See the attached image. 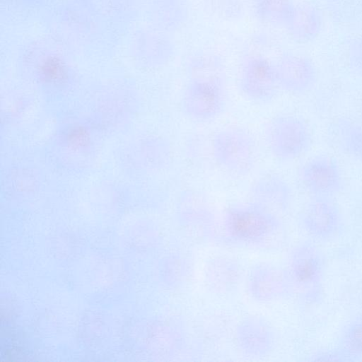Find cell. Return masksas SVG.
<instances>
[{
	"label": "cell",
	"instance_id": "2e32d148",
	"mask_svg": "<svg viewBox=\"0 0 362 362\" xmlns=\"http://www.w3.org/2000/svg\"><path fill=\"white\" fill-rule=\"evenodd\" d=\"M311 361H337V362H349V358L338 348L332 349H321L315 351L310 356Z\"/></svg>",
	"mask_w": 362,
	"mask_h": 362
},
{
	"label": "cell",
	"instance_id": "3957f363",
	"mask_svg": "<svg viewBox=\"0 0 362 362\" xmlns=\"http://www.w3.org/2000/svg\"><path fill=\"white\" fill-rule=\"evenodd\" d=\"M264 136L272 155L284 162L298 159L307 153L312 145L309 126L303 119L296 115L274 117L266 125Z\"/></svg>",
	"mask_w": 362,
	"mask_h": 362
},
{
	"label": "cell",
	"instance_id": "9a60e30c",
	"mask_svg": "<svg viewBox=\"0 0 362 362\" xmlns=\"http://www.w3.org/2000/svg\"><path fill=\"white\" fill-rule=\"evenodd\" d=\"M347 59L351 69L362 76V35L350 42L347 49Z\"/></svg>",
	"mask_w": 362,
	"mask_h": 362
},
{
	"label": "cell",
	"instance_id": "ac0fdd59",
	"mask_svg": "<svg viewBox=\"0 0 362 362\" xmlns=\"http://www.w3.org/2000/svg\"><path fill=\"white\" fill-rule=\"evenodd\" d=\"M361 119H362V103L361 105Z\"/></svg>",
	"mask_w": 362,
	"mask_h": 362
},
{
	"label": "cell",
	"instance_id": "7a4b0ae2",
	"mask_svg": "<svg viewBox=\"0 0 362 362\" xmlns=\"http://www.w3.org/2000/svg\"><path fill=\"white\" fill-rule=\"evenodd\" d=\"M325 272V256L315 242H304L295 249L290 275L307 304L315 305L323 299Z\"/></svg>",
	"mask_w": 362,
	"mask_h": 362
},
{
	"label": "cell",
	"instance_id": "e0dca14e",
	"mask_svg": "<svg viewBox=\"0 0 362 362\" xmlns=\"http://www.w3.org/2000/svg\"><path fill=\"white\" fill-rule=\"evenodd\" d=\"M47 71L52 77L58 76L60 74V66L56 64H51L47 66Z\"/></svg>",
	"mask_w": 362,
	"mask_h": 362
},
{
	"label": "cell",
	"instance_id": "ba28073f",
	"mask_svg": "<svg viewBox=\"0 0 362 362\" xmlns=\"http://www.w3.org/2000/svg\"><path fill=\"white\" fill-rule=\"evenodd\" d=\"M281 90L303 95L315 86L317 72L315 64L308 57L296 54H286L275 65Z\"/></svg>",
	"mask_w": 362,
	"mask_h": 362
},
{
	"label": "cell",
	"instance_id": "30bf717a",
	"mask_svg": "<svg viewBox=\"0 0 362 362\" xmlns=\"http://www.w3.org/2000/svg\"><path fill=\"white\" fill-rule=\"evenodd\" d=\"M322 24L320 10L311 3L303 2L295 5L285 26L293 39L300 42H309L317 37Z\"/></svg>",
	"mask_w": 362,
	"mask_h": 362
},
{
	"label": "cell",
	"instance_id": "4fadbf2b",
	"mask_svg": "<svg viewBox=\"0 0 362 362\" xmlns=\"http://www.w3.org/2000/svg\"><path fill=\"white\" fill-rule=\"evenodd\" d=\"M337 347L351 361L362 360V312L351 317L342 326Z\"/></svg>",
	"mask_w": 362,
	"mask_h": 362
},
{
	"label": "cell",
	"instance_id": "8992f818",
	"mask_svg": "<svg viewBox=\"0 0 362 362\" xmlns=\"http://www.w3.org/2000/svg\"><path fill=\"white\" fill-rule=\"evenodd\" d=\"M301 223L314 241L329 243L344 230L341 211L334 198L312 197L301 214Z\"/></svg>",
	"mask_w": 362,
	"mask_h": 362
},
{
	"label": "cell",
	"instance_id": "5bb4252c",
	"mask_svg": "<svg viewBox=\"0 0 362 362\" xmlns=\"http://www.w3.org/2000/svg\"><path fill=\"white\" fill-rule=\"evenodd\" d=\"M295 5L292 0H259L257 11L264 19L286 25Z\"/></svg>",
	"mask_w": 362,
	"mask_h": 362
},
{
	"label": "cell",
	"instance_id": "9c48e42d",
	"mask_svg": "<svg viewBox=\"0 0 362 362\" xmlns=\"http://www.w3.org/2000/svg\"><path fill=\"white\" fill-rule=\"evenodd\" d=\"M227 225L236 237L253 239L267 229L269 216L258 206H243L230 209L226 216Z\"/></svg>",
	"mask_w": 362,
	"mask_h": 362
},
{
	"label": "cell",
	"instance_id": "277c9868",
	"mask_svg": "<svg viewBox=\"0 0 362 362\" xmlns=\"http://www.w3.org/2000/svg\"><path fill=\"white\" fill-rule=\"evenodd\" d=\"M223 83L218 75L195 76L186 86L182 96V107L191 119L207 122L218 117L226 105Z\"/></svg>",
	"mask_w": 362,
	"mask_h": 362
},
{
	"label": "cell",
	"instance_id": "6da1fadb",
	"mask_svg": "<svg viewBox=\"0 0 362 362\" xmlns=\"http://www.w3.org/2000/svg\"><path fill=\"white\" fill-rule=\"evenodd\" d=\"M211 151L216 164L237 176L250 173L257 161L254 138L245 129L229 127L218 130L211 141Z\"/></svg>",
	"mask_w": 362,
	"mask_h": 362
},
{
	"label": "cell",
	"instance_id": "8fae6325",
	"mask_svg": "<svg viewBox=\"0 0 362 362\" xmlns=\"http://www.w3.org/2000/svg\"><path fill=\"white\" fill-rule=\"evenodd\" d=\"M329 134L340 152L362 164V122L339 117L330 125Z\"/></svg>",
	"mask_w": 362,
	"mask_h": 362
},
{
	"label": "cell",
	"instance_id": "52a82bcc",
	"mask_svg": "<svg viewBox=\"0 0 362 362\" xmlns=\"http://www.w3.org/2000/svg\"><path fill=\"white\" fill-rule=\"evenodd\" d=\"M238 85L242 95L258 103L272 101L280 90L275 66L262 57H252L243 63Z\"/></svg>",
	"mask_w": 362,
	"mask_h": 362
},
{
	"label": "cell",
	"instance_id": "7c38bea8",
	"mask_svg": "<svg viewBox=\"0 0 362 362\" xmlns=\"http://www.w3.org/2000/svg\"><path fill=\"white\" fill-rule=\"evenodd\" d=\"M251 194L258 202L272 204L281 209L287 208L293 197L290 184L275 174L257 179L252 185Z\"/></svg>",
	"mask_w": 362,
	"mask_h": 362
},
{
	"label": "cell",
	"instance_id": "5b68a950",
	"mask_svg": "<svg viewBox=\"0 0 362 362\" xmlns=\"http://www.w3.org/2000/svg\"><path fill=\"white\" fill-rule=\"evenodd\" d=\"M301 186L312 197L334 198L344 189L343 171L338 161L329 156H314L298 170Z\"/></svg>",
	"mask_w": 362,
	"mask_h": 362
}]
</instances>
